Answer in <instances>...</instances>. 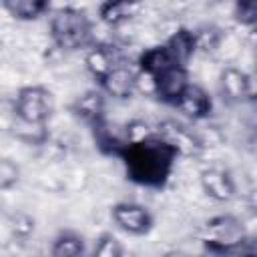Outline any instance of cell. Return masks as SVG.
<instances>
[{
  "label": "cell",
  "mask_w": 257,
  "mask_h": 257,
  "mask_svg": "<svg viewBox=\"0 0 257 257\" xmlns=\"http://www.w3.org/2000/svg\"><path fill=\"white\" fill-rule=\"evenodd\" d=\"M177 159V153L157 137L143 145L128 147L120 157L126 177L147 189H163L173 175Z\"/></svg>",
  "instance_id": "6da1fadb"
},
{
  "label": "cell",
  "mask_w": 257,
  "mask_h": 257,
  "mask_svg": "<svg viewBox=\"0 0 257 257\" xmlns=\"http://www.w3.org/2000/svg\"><path fill=\"white\" fill-rule=\"evenodd\" d=\"M50 38L56 48L64 52H74L92 46L94 40V24L84 10L74 6L56 8L50 14L48 22Z\"/></svg>",
  "instance_id": "7a4b0ae2"
},
{
  "label": "cell",
  "mask_w": 257,
  "mask_h": 257,
  "mask_svg": "<svg viewBox=\"0 0 257 257\" xmlns=\"http://www.w3.org/2000/svg\"><path fill=\"white\" fill-rule=\"evenodd\" d=\"M201 241L209 249L233 255L249 243V235H247V229H245V225L239 217H235V215H217V217L209 219L203 225Z\"/></svg>",
  "instance_id": "3957f363"
},
{
  "label": "cell",
  "mask_w": 257,
  "mask_h": 257,
  "mask_svg": "<svg viewBox=\"0 0 257 257\" xmlns=\"http://www.w3.org/2000/svg\"><path fill=\"white\" fill-rule=\"evenodd\" d=\"M14 112L18 122L44 126L52 114V96L44 86H22L14 100Z\"/></svg>",
  "instance_id": "277c9868"
},
{
  "label": "cell",
  "mask_w": 257,
  "mask_h": 257,
  "mask_svg": "<svg viewBox=\"0 0 257 257\" xmlns=\"http://www.w3.org/2000/svg\"><path fill=\"white\" fill-rule=\"evenodd\" d=\"M155 137L169 145L177 153V157H197L205 147L203 139L193 128L173 118L161 120L155 126Z\"/></svg>",
  "instance_id": "5b68a950"
},
{
  "label": "cell",
  "mask_w": 257,
  "mask_h": 257,
  "mask_svg": "<svg viewBox=\"0 0 257 257\" xmlns=\"http://www.w3.org/2000/svg\"><path fill=\"white\" fill-rule=\"evenodd\" d=\"M110 217H112V223L120 231H124L128 235H135V237L147 235L153 229L151 211L145 205H139V203H128V201L116 203L110 209Z\"/></svg>",
  "instance_id": "8992f818"
},
{
  "label": "cell",
  "mask_w": 257,
  "mask_h": 257,
  "mask_svg": "<svg viewBox=\"0 0 257 257\" xmlns=\"http://www.w3.org/2000/svg\"><path fill=\"white\" fill-rule=\"evenodd\" d=\"M219 90L227 102L241 104L255 98L253 76L237 66H225L219 74Z\"/></svg>",
  "instance_id": "52a82bcc"
},
{
  "label": "cell",
  "mask_w": 257,
  "mask_h": 257,
  "mask_svg": "<svg viewBox=\"0 0 257 257\" xmlns=\"http://www.w3.org/2000/svg\"><path fill=\"white\" fill-rule=\"evenodd\" d=\"M92 128V139H94V145L96 149L102 153V155H108V157H116L120 159L122 153L128 149L126 145V137H124V124H118L114 120H108L106 116L96 122Z\"/></svg>",
  "instance_id": "ba28073f"
},
{
  "label": "cell",
  "mask_w": 257,
  "mask_h": 257,
  "mask_svg": "<svg viewBox=\"0 0 257 257\" xmlns=\"http://www.w3.org/2000/svg\"><path fill=\"white\" fill-rule=\"evenodd\" d=\"M175 108L185 118H189L193 122H199V120H205L211 114V110H213V98H211V94L203 86L191 82L183 90V94L179 96V100L175 102Z\"/></svg>",
  "instance_id": "9c48e42d"
},
{
  "label": "cell",
  "mask_w": 257,
  "mask_h": 257,
  "mask_svg": "<svg viewBox=\"0 0 257 257\" xmlns=\"http://www.w3.org/2000/svg\"><path fill=\"white\" fill-rule=\"evenodd\" d=\"M100 92L114 100L131 98L135 94V64H128L126 60L116 64L100 80Z\"/></svg>",
  "instance_id": "30bf717a"
},
{
  "label": "cell",
  "mask_w": 257,
  "mask_h": 257,
  "mask_svg": "<svg viewBox=\"0 0 257 257\" xmlns=\"http://www.w3.org/2000/svg\"><path fill=\"white\" fill-rule=\"evenodd\" d=\"M124 58L118 54V50L112 44H104V42H94L92 46L86 48L84 52V66L90 72L92 78H96L98 82L116 66L120 64Z\"/></svg>",
  "instance_id": "8fae6325"
},
{
  "label": "cell",
  "mask_w": 257,
  "mask_h": 257,
  "mask_svg": "<svg viewBox=\"0 0 257 257\" xmlns=\"http://www.w3.org/2000/svg\"><path fill=\"white\" fill-rule=\"evenodd\" d=\"M191 84L189 80V70L187 66H171L169 70H165L161 76H157V90H155V98H159L165 104L175 106V102L179 100V96L183 94V90Z\"/></svg>",
  "instance_id": "7c38bea8"
},
{
  "label": "cell",
  "mask_w": 257,
  "mask_h": 257,
  "mask_svg": "<svg viewBox=\"0 0 257 257\" xmlns=\"http://www.w3.org/2000/svg\"><path fill=\"white\" fill-rule=\"evenodd\" d=\"M199 183H201L203 193L209 199L217 201V203H229L237 193L233 177L227 171H221V169H205V171H201Z\"/></svg>",
  "instance_id": "4fadbf2b"
},
{
  "label": "cell",
  "mask_w": 257,
  "mask_h": 257,
  "mask_svg": "<svg viewBox=\"0 0 257 257\" xmlns=\"http://www.w3.org/2000/svg\"><path fill=\"white\" fill-rule=\"evenodd\" d=\"M104 108H106V96L100 92V88L86 90L80 96H76L74 102H72L74 116L80 118L88 126H94L96 122H100L106 116Z\"/></svg>",
  "instance_id": "5bb4252c"
},
{
  "label": "cell",
  "mask_w": 257,
  "mask_h": 257,
  "mask_svg": "<svg viewBox=\"0 0 257 257\" xmlns=\"http://www.w3.org/2000/svg\"><path fill=\"white\" fill-rule=\"evenodd\" d=\"M161 44L167 48V52L171 54L173 62L179 64V66H187L189 60L197 54V50H195L193 30L183 28V26L177 28V30H173V32L167 36V40L161 42Z\"/></svg>",
  "instance_id": "9a60e30c"
},
{
  "label": "cell",
  "mask_w": 257,
  "mask_h": 257,
  "mask_svg": "<svg viewBox=\"0 0 257 257\" xmlns=\"http://www.w3.org/2000/svg\"><path fill=\"white\" fill-rule=\"evenodd\" d=\"M143 10V4L139 2H128V0H116V2H102L98 6V18L110 26V28H118L126 22H131L135 16H139V12Z\"/></svg>",
  "instance_id": "2e32d148"
},
{
  "label": "cell",
  "mask_w": 257,
  "mask_h": 257,
  "mask_svg": "<svg viewBox=\"0 0 257 257\" xmlns=\"http://www.w3.org/2000/svg\"><path fill=\"white\" fill-rule=\"evenodd\" d=\"M171 66H179V64L173 62L171 54L167 52V48H165L163 44L145 48V50L139 54L137 62H135V68H137V70L147 72V74H151V76H155V78L161 76V74H163L165 70H169Z\"/></svg>",
  "instance_id": "e0dca14e"
},
{
  "label": "cell",
  "mask_w": 257,
  "mask_h": 257,
  "mask_svg": "<svg viewBox=\"0 0 257 257\" xmlns=\"http://www.w3.org/2000/svg\"><path fill=\"white\" fill-rule=\"evenodd\" d=\"M2 8L8 12V16L22 22L36 20L46 12H50V4L44 0H6L2 2Z\"/></svg>",
  "instance_id": "ac0fdd59"
},
{
  "label": "cell",
  "mask_w": 257,
  "mask_h": 257,
  "mask_svg": "<svg viewBox=\"0 0 257 257\" xmlns=\"http://www.w3.org/2000/svg\"><path fill=\"white\" fill-rule=\"evenodd\" d=\"M84 239L74 231H62L56 235L50 247V257H84Z\"/></svg>",
  "instance_id": "d6986e66"
},
{
  "label": "cell",
  "mask_w": 257,
  "mask_h": 257,
  "mask_svg": "<svg viewBox=\"0 0 257 257\" xmlns=\"http://www.w3.org/2000/svg\"><path fill=\"white\" fill-rule=\"evenodd\" d=\"M193 38H195V50L197 52L211 54L221 46L223 32L213 24H205V26H199L197 30H193Z\"/></svg>",
  "instance_id": "ffe728a7"
},
{
  "label": "cell",
  "mask_w": 257,
  "mask_h": 257,
  "mask_svg": "<svg viewBox=\"0 0 257 257\" xmlns=\"http://www.w3.org/2000/svg\"><path fill=\"white\" fill-rule=\"evenodd\" d=\"M124 137H126L128 147L143 145V143L155 139V126L145 118H133L124 124Z\"/></svg>",
  "instance_id": "44dd1931"
},
{
  "label": "cell",
  "mask_w": 257,
  "mask_h": 257,
  "mask_svg": "<svg viewBox=\"0 0 257 257\" xmlns=\"http://www.w3.org/2000/svg\"><path fill=\"white\" fill-rule=\"evenodd\" d=\"M90 257H124V249L122 243L112 233H104L96 239Z\"/></svg>",
  "instance_id": "7402d4cb"
},
{
  "label": "cell",
  "mask_w": 257,
  "mask_h": 257,
  "mask_svg": "<svg viewBox=\"0 0 257 257\" xmlns=\"http://www.w3.org/2000/svg\"><path fill=\"white\" fill-rule=\"evenodd\" d=\"M14 135L24 141V143H34V145H42L46 141V131L44 126L38 124H26V122H18L14 124Z\"/></svg>",
  "instance_id": "603a6c76"
},
{
  "label": "cell",
  "mask_w": 257,
  "mask_h": 257,
  "mask_svg": "<svg viewBox=\"0 0 257 257\" xmlns=\"http://www.w3.org/2000/svg\"><path fill=\"white\" fill-rule=\"evenodd\" d=\"M233 16H235V20H237L241 26L253 28L255 22H257V2H255V0L237 2V4H235V10H233Z\"/></svg>",
  "instance_id": "cb8c5ba5"
},
{
  "label": "cell",
  "mask_w": 257,
  "mask_h": 257,
  "mask_svg": "<svg viewBox=\"0 0 257 257\" xmlns=\"http://www.w3.org/2000/svg\"><path fill=\"white\" fill-rule=\"evenodd\" d=\"M20 179V167L12 159H0V191L12 189Z\"/></svg>",
  "instance_id": "d4e9b609"
},
{
  "label": "cell",
  "mask_w": 257,
  "mask_h": 257,
  "mask_svg": "<svg viewBox=\"0 0 257 257\" xmlns=\"http://www.w3.org/2000/svg\"><path fill=\"white\" fill-rule=\"evenodd\" d=\"M197 257H231V255L221 253V251H215V249H209V247H203V251Z\"/></svg>",
  "instance_id": "484cf974"
},
{
  "label": "cell",
  "mask_w": 257,
  "mask_h": 257,
  "mask_svg": "<svg viewBox=\"0 0 257 257\" xmlns=\"http://www.w3.org/2000/svg\"><path fill=\"white\" fill-rule=\"evenodd\" d=\"M165 257H191V255H187L183 251H169V253H165Z\"/></svg>",
  "instance_id": "4316f807"
}]
</instances>
